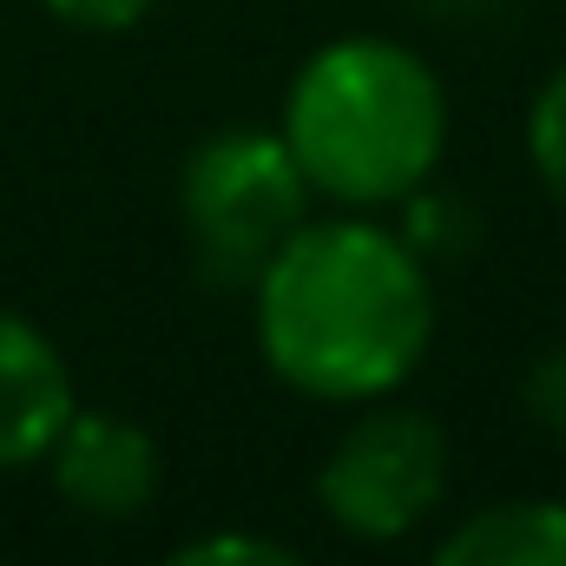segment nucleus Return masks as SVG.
Returning <instances> with one entry per match:
<instances>
[{"mask_svg":"<svg viewBox=\"0 0 566 566\" xmlns=\"http://www.w3.org/2000/svg\"><path fill=\"white\" fill-rule=\"evenodd\" d=\"M454 474L448 428L416 402H363L316 468V507L363 547H396L441 507Z\"/></svg>","mask_w":566,"mask_h":566,"instance_id":"nucleus-4","label":"nucleus"},{"mask_svg":"<svg viewBox=\"0 0 566 566\" xmlns=\"http://www.w3.org/2000/svg\"><path fill=\"white\" fill-rule=\"evenodd\" d=\"M277 133L316 198L382 211L434 178L448 151V86L416 46L343 33L296 66Z\"/></svg>","mask_w":566,"mask_h":566,"instance_id":"nucleus-2","label":"nucleus"},{"mask_svg":"<svg viewBox=\"0 0 566 566\" xmlns=\"http://www.w3.org/2000/svg\"><path fill=\"white\" fill-rule=\"evenodd\" d=\"M46 13L80 33H133L151 13V0H46Z\"/></svg>","mask_w":566,"mask_h":566,"instance_id":"nucleus-12","label":"nucleus"},{"mask_svg":"<svg viewBox=\"0 0 566 566\" xmlns=\"http://www.w3.org/2000/svg\"><path fill=\"white\" fill-rule=\"evenodd\" d=\"M310 178L290 158L283 133L224 126L185 151L178 218L211 283H258L283 238L310 218Z\"/></svg>","mask_w":566,"mask_h":566,"instance_id":"nucleus-3","label":"nucleus"},{"mask_svg":"<svg viewBox=\"0 0 566 566\" xmlns=\"http://www.w3.org/2000/svg\"><path fill=\"white\" fill-rule=\"evenodd\" d=\"M402 238L416 244V258L434 264V258H461L474 251V211L454 198V191H409L402 198Z\"/></svg>","mask_w":566,"mask_h":566,"instance_id":"nucleus-8","label":"nucleus"},{"mask_svg":"<svg viewBox=\"0 0 566 566\" xmlns=\"http://www.w3.org/2000/svg\"><path fill=\"white\" fill-rule=\"evenodd\" d=\"M251 310L271 376L329 409L396 396L434 343L428 264L369 211L303 218L258 271Z\"/></svg>","mask_w":566,"mask_h":566,"instance_id":"nucleus-1","label":"nucleus"},{"mask_svg":"<svg viewBox=\"0 0 566 566\" xmlns=\"http://www.w3.org/2000/svg\"><path fill=\"white\" fill-rule=\"evenodd\" d=\"M158 566H310L296 547H283L271 534H244V527H224V534H198L185 547H171Z\"/></svg>","mask_w":566,"mask_h":566,"instance_id":"nucleus-10","label":"nucleus"},{"mask_svg":"<svg viewBox=\"0 0 566 566\" xmlns=\"http://www.w3.org/2000/svg\"><path fill=\"white\" fill-rule=\"evenodd\" d=\"M521 409H527V422L541 428L547 441L566 448V343L541 349V356L527 363V376H521Z\"/></svg>","mask_w":566,"mask_h":566,"instance_id":"nucleus-11","label":"nucleus"},{"mask_svg":"<svg viewBox=\"0 0 566 566\" xmlns=\"http://www.w3.org/2000/svg\"><path fill=\"white\" fill-rule=\"evenodd\" d=\"M46 468H53L60 501L93 521H133L158 494V441L151 428L126 422V416L73 409V422L46 448Z\"/></svg>","mask_w":566,"mask_h":566,"instance_id":"nucleus-5","label":"nucleus"},{"mask_svg":"<svg viewBox=\"0 0 566 566\" xmlns=\"http://www.w3.org/2000/svg\"><path fill=\"white\" fill-rule=\"evenodd\" d=\"M422 566H566V501L521 494L474 507L441 534V547H428Z\"/></svg>","mask_w":566,"mask_h":566,"instance_id":"nucleus-7","label":"nucleus"},{"mask_svg":"<svg viewBox=\"0 0 566 566\" xmlns=\"http://www.w3.org/2000/svg\"><path fill=\"white\" fill-rule=\"evenodd\" d=\"M527 165L547 185V198L566 205V66L547 73V86L527 106Z\"/></svg>","mask_w":566,"mask_h":566,"instance_id":"nucleus-9","label":"nucleus"},{"mask_svg":"<svg viewBox=\"0 0 566 566\" xmlns=\"http://www.w3.org/2000/svg\"><path fill=\"white\" fill-rule=\"evenodd\" d=\"M73 369L53 336L13 310H0V468L46 461L60 428L73 422Z\"/></svg>","mask_w":566,"mask_h":566,"instance_id":"nucleus-6","label":"nucleus"}]
</instances>
